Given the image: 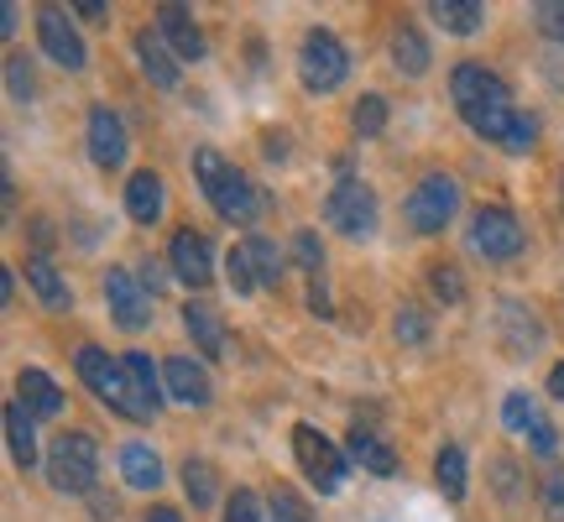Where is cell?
<instances>
[{
  "instance_id": "25",
  "label": "cell",
  "mask_w": 564,
  "mask_h": 522,
  "mask_svg": "<svg viewBox=\"0 0 564 522\" xmlns=\"http://www.w3.org/2000/svg\"><path fill=\"white\" fill-rule=\"evenodd\" d=\"M6 439H11V455H17L21 470L37 465V428H32V413H26L21 402L6 407Z\"/></svg>"
},
{
  "instance_id": "32",
  "label": "cell",
  "mask_w": 564,
  "mask_h": 522,
  "mask_svg": "<svg viewBox=\"0 0 564 522\" xmlns=\"http://www.w3.org/2000/svg\"><path fill=\"white\" fill-rule=\"evenodd\" d=\"M392 335H398L403 345H413V350L429 345V314H423L419 303H403V308H398V319H392Z\"/></svg>"
},
{
  "instance_id": "45",
  "label": "cell",
  "mask_w": 564,
  "mask_h": 522,
  "mask_svg": "<svg viewBox=\"0 0 564 522\" xmlns=\"http://www.w3.org/2000/svg\"><path fill=\"white\" fill-rule=\"evenodd\" d=\"M74 11H79V17H89V21H105V6H100V0H79Z\"/></svg>"
},
{
  "instance_id": "28",
  "label": "cell",
  "mask_w": 564,
  "mask_h": 522,
  "mask_svg": "<svg viewBox=\"0 0 564 522\" xmlns=\"http://www.w3.org/2000/svg\"><path fill=\"white\" fill-rule=\"evenodd\" d=\"M434 481H440V491L449 497V502H460L465 497V449L460 444H444L440 460H434Z\"/></svg>"
},
{
  "instance_id": "49",
  "label": "cell",
  "mask_w": 564,
  "mask_h": 522,
  "mask_svg": "<svg viewBox=\"0 0 564 522\" xmlns=\"http://www.w3.org/2000/svg\"><path fill=\"white\" fill-rule=\"evenodd\" d=\"M147 522H183V518L173 512V507H152V512H147Z\"/></svg>"
},
{
  "instance_id": "24",
  "label": "cell",
  "mask_w": 564,
  "mask_h": 522,
  "mask_svg": "<svg viewBox=\"0 0 564 522\" xmlns=\"http://www.w3.org/2000/svg\"><path fill=\"white\" fill-rule=\"evenodd\" d=\"M26 282H32V293H37L42 303H47V308H74V293H68V282L58 278V267H53V261L47 257H32L26 261Z\"/></svg>"
},
{
  "instance_id": "43",
  "label": "cell",
  "mask_w": 564,
  "mask_h": 522,
  "mask_svg": "<svg viewBox=\"0 0 564 522\" xmlns=\"http://www.w3.org/2000/svg\"><path fill=\"white\" fill-rule=\"evenodd\" d=\"M141 282H147V293H162V287H167V272H158V261H152V267L141 272Z\"/></svg>"
},
{
  "instance_id": "38",
  "label": "cell",
  "mask_w": 564,
  "mask_h": 522,
  "mask_svg": "<svg viewBox=\"0 0 564 522\" xmlns=\"http://www.w3.org/2000/svg\"><path fill=\"white\" fill-rule=\"evenodd\" d=\"M6 89H11V100H17V105H26L32 95H37V79H32L26 58H11V63H6Z\"/></svg>"
},
{
  "instance_id": "13",
  "label": "cell",
  "mask_w": 564,
  "mask_h": 522,
  "mask_svg": "<svg viewBox=\"0 0 564 522\" xmlns=\"http://www.w3.org/2000/svg\"><path fill=\"white\" fill-rule=\"evenodd\" d=\"M502 423L512 428V434H523L539 455H554L560 449V428L539 413V402L528 398V392H507V402H502Z\"/></svg>"
},
{
  "instance_id": "35",
  "label": "cell",
  "mask_w": 564,
  "mask_h": 522,
  "mask_svg": "<svg viewBox=\"0 0 564 522\" xmlns=\"http://www.w3.org/2000/svg\"><path fill=\"white\" fill-rule=\"evenodd\" d=\"M272 518H278V522H314L293 486H272Z\"/></svg>"
},
{
  "instance_id": "46",
  "label": "cell",
  "mask_w": 564,
  "mask_h": 522,
  "mask_svg": "<svg viewBox=\"0 0 564 522\" xmlns=\"http://www.w3.org/2000/svg\"><path fill=\"white\" fill-rule=\"evenodd\" d=\"M17 298V278H11V267H6V272H0V303H11Z\"/></svg>"
},
{
  "instance_id": "26",
  "label": "cell",
  "mask_w": 564,
  "mask_h": 522,
  "mask_svg": "<svg viewBox=\"0 0 564 522\" xmlns=\"http://www.w3.org/2000/svg\"><path fill=\"white\" fill-rule=\"evenodd\" d=\"M121 476H126V486L152 491V486L162 481V460L147 449V444H126V449H121Z\"/></svg>"
},
{
  "instance_id": "1",
  "label": "cell",
  "mask_w": 564,
  "mask_h": 522,
  "mask_svg": "<svg viewBox=\"0 0 564 522\" xmlns=\"http://www.w3.org/2000/svg\"><path fill=\"white\" fill-rule=\"evenodd\" d=\"M449 95H455V110L465 116V126H470L476 137L497 141L502 152H533L539 121L512 105V89H507L491 68H481V63H460L455 79H449Z\"/></svg>"
},
{
  "instance_id": "20",
  "label": "cell",
  "mask_w": 564,
  "mask_h": 522,
  "mask_svg": "<svg viewBox=\"0 0 564 522\" xmlns=\"http://www.w3.org/2000/svg\"><path fill=\"white\" fill-rule=\"evenodd\" d=\"M183 329L194 335V350H204L209 361L225 356V319L215 314V303H188L183 308Z\"/></svg>"
},
{
  "instance_id": "17",
  "label": "cell",
  "mask_w": 564,
  "mask_h": 522,
  "mask_svg": "<svg viewBox=\"0 0 564 522\" xmlns=\"http://www.w3.org/2000/svg\"><path fill=\"white\" fill-rule=\"evenodd\" d=\"M158 21H162V32H167V42H173V58L183 63H199L204 58V32H199V21L188 17V6H158Z\"/></svg>"
},
{
  "instance_id": "27",
  "label": "cell",
  "mask_w": 564,
  "mask_h": 522,
  "mask_svg": "<svg viewBox=\"0 0 564 522\" xmlns=\"http://www.w3.org/2000/svg\"><path fill=\"white\" fill-rule=\"evenodd\" d=\"M392 63L403 68L408 79L429 74V42H423L413 26H398V37H392Z\"/></svg>"
},
{
  "instance_id": "23",
  "label": "cell",
  "mask_w": 564,
  "mask_h": 522,
  "mask_svg": "<svg viewBox=\"0 0 564 522\" xmlns=\"http://www.w3.org/2000/svg\"><path fill=\"white\" fill-rule=\"evenodd\" d=\"M429 17L440 21L444 32H455V37H470V32H481L486 6H481V0H429Z\"/></svg>"
},
{
  "instance_id": "48",
  "label": "cell",
  "mask_w": 564,
  "mask_h": 522,
  "mask_svg": "<svg viewBox=\"0 0 564 522\" xmlns=\"http://www.w3.org/2000/svg\"><path fill=\"white\" fill-rule=\"evenodd\" d=\"M549 392L564 402V366H554V371H549Z\"/></svg>"
},
{
  "instance_id": "12",
  "label": "cell",
  "mask_w": 564,
  "mask_h": 522,
  "mask_svg": "<svg viewBox=\"0 0 564 522\" xmlns=\"http://www.w3.org/2000/svg\"><path fill=\"white\" fill-rule=\"evenodd\" d=\"M167 267H173V278L188 282V287H209V278H215V246H209V236L178 230L173 246H167Z\"/></svg>"
},
{
  "instance_id": "37",
  "label": "cell",
  "mask_w": 564,
  "mask_h": 522,
  "mask_svg": "<svg viewBox=\"0 0 564 522\" xmlns=\"http://www.w3.org/2000/svg\"><path fill=\"white\" fill-rule=\"evenodd\" d=\"M225 278L236 293H251L257 287V272H251V257H246V246H230V257H225Z\"/></svg>"
},
{
  "instance_id": "42",
  "label": "cell",
  "mask_w": 564,
  "mask_h": 522,
  "mask_svg": "<svg viewBox=\"0 0 564 522\" xmlns=\"http://www.w3.org/2000/svg\"><path fill=\"white\" fill-rule=\"evenodd\" d=\"M308 308H314L319 319H329V293H324V278H308Z\"/></svg>"
},
{
  "instance_id": "30",
  "label": "cell",
  "mask_w": 564,
  "mask_h": 522,
  "mask_svg": "<svg viewBox=\"0 0 564 522\" xmlns=\"http://www.w3.org/2000/svg\"><path fill=\"white\" fill-rule=\"evenodd\" d=\"M183 491L194 507H209L215 502V465L209 460H183Z\"/></svg>"
},
{
  "instance_id": "10",
  "label": "cell",
  "mask_w": 564,
  "mask_h": 522,
  "mask_svg": "<svg viewBox=\"0 0 564 522\" xmlns=\"http://www.w3.org/2000/svg\"><path fill=\"white\" fill-rule=\"evenodd\" d=\"M37 42H42V53L58 63V68H68V74H79L84 63V37L74 32V21H68V11L63 6H42L37 11Z\"/></svg>"
},
{
  "instance_id": "22",
  "label": "cell",
  "mask_w": 564,
  "mask_h": 522,
  "mask_svg": "<svg viewBox=\"0 0 564 522\" xmlns=\"http://www.w3.org/2000/svg\"><path fill=\"white\" fill-rule=\"evenodd\" d=\"M126 209H131V220L137 225H158V215H162V178L152 173V167L131 173V183H126Z\"/></svg>"
},
{
  "instance_id": "3",
  "label": "cell",
  "mask_w": 564,
  "mask_h": 522,
  "mask_svg": "<svg viewBox=\"0 0 564 522\" xmlns=\"http://www.w3.org/2000/svg\"><path fill=\"white\" fill-rule=\"evenodd\" d=\"M79 377H84V387L110 407V413H121V418H131V423L158 418V413H152V402L141 398L137 377L126 371V361H110V350H100V345H84L79 350Z\"/></svg>"
},
{
  "instance_id": "11",
  "label": "cell",
  "mask_w": 564,
  "mask_h": 522,
  "mask_svg": "<svg viewBox=\"0 0 564 522\" xmlns=\"http://www.w3.org/2000/svg\"><path fill=\"white\" fill-rule=\"evenodd\" d=\"M105 303H110L116 324L131 329V335L152 324V298H147V287H141L126 267H110V272H105Z\"/></svg>"
},
{
  "instance_id": "33",
  "label": "cell",
  "mask_w": 564,
  "mask_h": 522,
  "mask_svg": "<svg viewBox=\"0 0 564 522\" xmlns=\"http://www.w3.org/2000/svg\"><path fill=\"white\" fill-rule=\"evenodd\" d=\"M126 371H131V377H137V387H141V398L152 402V413H158L162 407V371L152 361H147V356H141V350H131V356H126Z\"/></svg>"
},
{
  "instance_id": "19",
  "label": "cell",
  "mask_w": 564,
  "mask_h": 522,
  "mask_svg": "<svg viewBox=\"0 0 564 522\" xmlns=\"http://www.w3.org/2000/svg\"><path fill=\"white\" fill-rule=\"evenodd\" d=\"M17 402L32 413V418H58V413H63L58 382H53L47 371H37V366H26V371L17 377Z\"/></svg>"
},
{
  "instance_id": "18",
  "label": "cell",
  "mask_w": 564,
  "mask_h": 522,
  "mask_svg": "<svg viewBox=\"0 0 564 522\" xmlns=\"http://www.w3.org/2000/svg\"><path fill=\"white\" fill-rule=\"evenodd\" d=\"M137 63H141V74H147V79L158 84V89H178V58H173V53H167V42L158 37V32H152V26H141L137 37Z\"/></svg>"
},
{
  "instance_id": "51",
  "label": "cell",
  "mask_w": 564,
  "mask_h": 522,
  "mask_svg": "<svg viewBox=\"0 0 564 522\" xmlns=\"http://www.w3.org/2000/svg\"><path fill=\"white\" fill-rule=\"evenodd\" d=\"M32 236H37V246L53 241V230H47V220H32Z\"/></svg>"
},
{
  "instance_id": "14",
  "label": "cell",
  "mask_w": 564,
  "mask_h": 522,
  "mask_svg": "<svg viewBox=\"0 0 564 522\" xmlns=\"http://www.w3.org/2000/svg\"><path fill=\"white\" fill-rule=\"evenodd\" d=\"M126 152H131L126 121L110 110V105H95V110H89V157H95V167L116 173V167L126 162Z\"/></svg>"
},
{
  "instance_id": "6",
  "label": "cell",
  "mask_w": 564,
  "mask_h": 522,
  "mask_svg": "<svg viewBox=\"0 0 564 522\" xmlns=\"http://www.w3.org/2000/svg\"><path fill=\"white\" fill-rule=\"evenodd\" d=\"M345 74H350V58H345V47L335 32H324L314 26L299 47V79L303 89H314V95H329V89H340Z\"/></svg>"
},
{
  "instance_id": "4",
  "label": "cell",
  "mask_w": 564,
  "mask_h": 522,
  "mask_svg": "<svg viewBox=\"0 0 564 522\" xmlns=\"http://www.w3.org/2000/svg\"><path fill=\"white\" fill-rule=\"evenodd\" d=\"M95 476H100V444L89 434H58V444L47 449V481H53V491L89 497Z\"/></svg>"
},
{
  "instance_id": "39",
  "label": "cell",
  "mask_w": 564,
  "mask_h": 522,
  "mask_svg": "<svg viewBox=\"0 0 564 522\" xmlns=\"http://www.w3.org/2000/svg\"><path fill=\"white\" fill-rule=\"evenodd\" d=\"M293 257H299V267L308 272V278H319V272H324V246H319V236H314V230H299Z\"/></svg>"
},
{
  "instance_id": "41",
  "label": "cell",
  "mask_w": 564,
  "mask_h": 522,
  "mask_svg": "<svg viewBox=\"0 0 564 522\" xmlns=\"http://www.w3.org/2000/svg\"><path fill=\"white\" fill-rule=\"evenodd\" d=\"M544 507H549V518L564 522V470H554L544 481Z\"/></svg>"
},
{
  "instance_id": "2",
  "label": "cell",
  "mask_w": 564,
  "mask_h": 522,
  "mask_svg": "<svg viewBox=\"0 0 564 522\" xmlns=\"http://www.w3.org/2000/svg\"><path fill=\"white\" fill-rule=\"evenodd\" d=\"M194 178H199L204 199H209V209H215L220 220H230V225H251V220H257L262 199H257L251 178H246L241 167H230L215 146H199V152H194Z\"/></svg>"
},
{
  "instance_id": "29",
  "label": "cell",
  "mask_w": 564,
  "mask_h": 522,
  "mask_svg": "<svg viewBox=\"0 0 564 522\" xmlns=\"http://www.w3.org/2000/svg\"><path fill=\"white\" fill-rule=\"evenodd\" d=\"M246 257H251V272H257V282H267V287H278L282 282V251L267 236H251L246 241Z\"/></svg>"
},
{
  "instance_id": "8",
  "label": "cell",
  "mask_w": 564,
  "mask_h": 522,
  "mask_svg": "<svg viewBox=\"0 0 564 522\" xmlns=\"http://www.w3.org/2000/svg\"><path fill=\"white\" fill-rule=\"evenodd\" d=\"M470 251L486 261H512L523 251V225H518V215L502 209V204H481L476 220H470Z\"/></svg>"
},
{
  "instance_id": "47",
  "label": "cell",
  "mask_w": 564,
  "mask_h": 522,
  "mask_svg": "<svg viewBox=\"0 0 564 522\" xmlns=\"http://www.w3.org/2000/svg\"><path fill=\"white\" fill-rule=\"evenodd\" d=\"M0 32H6V37L17 32V6H0Z\"/></svg>"
},
{
  "instance_id": "50",
  "label": "cell",
  "mask_w": 564,
  "mask_h": 522,
  "mask_svg": "<svg viewBox=\"0 0 564 522\" xmlns=\"http://www.w3.org/2000/svg\"><path fill=\"white\" fill-rule=\"evenodd\" d=\"M95 518H100V522H116V502H105V497H100V502H95Z\"/></svg>"
},
{
  "instance_id": "16",
  "label": "cell",
  "mask_w": 564,
  "mask_h": 522,
  "mask_svg": "<svg viewBox=\"0 0 564 522\" xmlns=\"http://www.w3.org/2000/svg\"><path fill=\"white\" fill-rule=\"evenodd\" d=\"M497 329H502V340H507L512 356H533V350L544 345V324H539V314H528L518 298L497 303Z\"/></svg>"
},
{
  "instance_id": "9",
  "label": "cell",
  "mask_w": 564,
  "mask_h": 522,
  "mask_svg": "<svg viewBox=\"0 0 564 522\" xmlns=\"http://www.w3.org/2000/svg\"><path fill=\"white\" fill-rule=\"evenodd\" d=\"M293 455H299L303 476H308V481L319 486L324 497H329V491H340V486H345V455H340V449H335L329 439H324V434L314 428V423H299V428H293Z\"/></svg>"
},
{
  "instance_id": "15",
  "label": "cell",
  "mask_w": 564,
  "mask_h": 522,
  "mask_svg": "<svg viewBox=\"0 0 564 522\" xmlns=\"http://www.w3.org/2000/svg\"><path fill=\"white\" fill-rule=\"evenodd\" d=\"M162 387H167V398H178L183 407H209V398H215L209 371H204L199 361H188V356H173V361L162 366Z\"/></svg>"
},
{
  "instance_id": "34",
  "label": "cell",
  "mask_w": 564,
  "mask_h": 522,
  "mask_svg": "<svg viewBox=\"0 0 564 522\" xmlns=\"http://www.w3.org/2000/svg\"><path fill=\"white\" fill-rule=\"evenodd\" d=\"M429 282H434V293H440L444 303H465V278H460V267H455V261H434Z\"/></svg>"
},
{
  "instance_id": "21",
  "label": "cell",
  "mask_w": 564,
  "mask_h": 522,
  "mask_svg": "<svg viewBox=\"0 0 564 522\" xmlns=\"http://www.w3.org/2000/svg\"><path fill=\"white\" fill-rule=\"evenodd\" d=\"M345 449H350V455L361 460V470H371V476H398V455L382 444V434H371L361 423L345 434Z\"/></svg>"
},
{
  "instance_id": "5",
  "label": "cell",
  "mask_w": 564,
  "mask_h": 522,
  "mask_svg": "<svg viewBox=\"0 0 564 522\" xmlns=\"http://www.w3.org/2000/svg\"><path fill=\"white\" fill-rule=\"evenodd\" d=\"M324 220L350 241H366L377 230V194L361 178H350V167H340V183L329 188V204H324Z\"/></svg>"
},
{
  "instance_id": "31",
  "label": "cell",
  "mask_w": 564,
  "mask_h": 522,
  "mask_svg": "<svg viewBox=\"0 0 564 522\" xmlns=\"http://www.w3.org/2000/svg\"><path fill=\"white\" fill-rule=\"evenodd\" d=\"M350 126H356L361 137H382L387 131V100L382 95H361L356 110H350Z\"/></svg>"
},
{
  "instance_id": "36",
  "label": "cell",
  "mask_w": 564,
  "mask_h": 522,
  "mask_svg": "<svg viewBox=\"0 0 564 522\" xmlns=\"http://www.w3.org/2000/svg\"><path fill=\"white\" fill-rule=\"evenodd\" d=\"M225 522H272L262 512V497H257V491H236V497H230V502H225Z\"/></svg>"
},
{
  "instance_id": "40",
  "label": "cell",
  "mask_w": 564,
  "mask_h": 522,
  "mask_svg": "<svg viewBox=\"0 0 564 522\" xmlns=\"http://www.w3.org/2000/svg\"><path fill=\"white\" fill-rule=\"evenodd\" d=\"M533 21H539L544 37L564 42V0H539V6H533Z\"/></svg>"
},
{
  "instance_id": "44",
  "label": "cell",
  "mask_w": 564,
  "mask_h": 522,
  "mask_svg": "<svg viewBox=\"0 0 564 522\" xmlns=\"http://www.w3.org/2000/svg\"><path fill=\"white\" fill-rule=\"evenodd\" d=\"M497 486H502V497H512V460H497Z\"/></svg>"
},
{
  "instance_id": "7",
  "label": "cell",
  "mask_w": 564,
  "mask_h": 522,
  "mask_svg": "<svg viewBox=\"0 0 564 522\" xmlns=\"http://www.w3.org/2000/svg\"><path fill=\"white\" fill-rule=\"evenodd\" d=\"M455 209H460V183L449 178V173H429V178L408 194V225H413L419 236H440L444 225L455 220Z\"/></svg>"
}]
</instances>
